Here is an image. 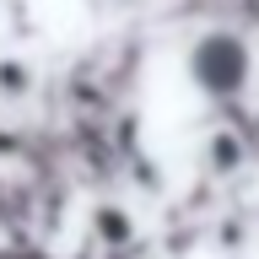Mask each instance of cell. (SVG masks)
<instances>
[{
	"mask_svg": "<svg viewBox=\"0 0 259 259\" xmlns=\"http://www.w3.org/2000/svg\"><path fill=\"white\" fill-rule=\"evenodd\" d=\"M184 70H189V81H194V92H200V97L232 108V103L248 92V81H254V49H248L243 32L210 27V32H200V38L189 44Z\"/></svg>",
	"mask_w": 259,
	"mask_h": 259,
	"instance_id": "1",
	"label": "cell"
},
{
	"mask_svg": "<svg viewBox=\"0 0 259 259\" xmlns=\"http://www.w3.org/2000/svg\"><path fill=\"white\" fill-rule=\"evenodd\" d=\"M87 243H92L103 259H130L135 243H141V216L124 205V200H97L87 210Z\"/></svg>",
	"mask_w": 259,
	"mask_h": 259,
	"instance_id": "2",
	"label": "cell"
},
{
	"mask_svg": "<svg viewBox=\"0 0 259 259\" xmlns=\"http://www.w3.org/2000/svg\"><path fill=\"white\" fill-rule=\"evenodd\" d=\"M200 167H205V178H222V184L243 178L254 167V135L243 124H210L200 141Z\"/></svg>",
	"mask_w": 259,
	"mask_h": 259,
	"instance_id": "3",
	"label": "cell"
},
{
	"mask_svg": "<svg viewBox=\"0 0 259 259\" xmlns=\"http://www.w3.org/2000/svg\"><path fill=\"white\" fill-rule=\"evenodd\" d=\"M38 81H44V76H38V65H32V60H16V54H11V60H0V103H6V108L27 103V97L38 92Z\"/></svg>",
	"mask_w": 259,
	"mask_h": 259,
	"instance_id": "4",
	"label": "cell"
},
{
	"mask_svg": "<svg viewBox=\"0 0 259 259\" xmlns=\"http://www.w3.org/2000/svg\"><path fill=\"white\" fill-rule=\"evenodd\" d=\"M27 157H32V135L22 124H0V162L16 167V162H27Z\"/></svg>",
	"mask_w": 259,
	"mask_h": 259,
	"instance_id": "5",
	"label": "cell"
},
{
	"mask_svg": "<svg viewBox=\"0 0 259 259\" xmlns=\"http://www.w3.org/2000/svg\"><path fill=\"white\" fill-rule=\"evenodd\" d=\"M97 11H113V6H135V0H92Z\"/></svg>",
	"mask_w": 259,
	"mask_h": 259,
	"instance_id": "6",
	"label": "cell"
},
{
	"mask_svg": "<svg viewBox=\"0 0 259 259\" xmlns=\"http://www.w3.org/2000/svg\"><path fill=\"white\" fill-rule=\"evenodd\" d=\"M0 259H6V254H0Z\"/></svg>",
	"mask_w": 259,
	"mask_h": 259,
	"instance_id": "7",
	"label": "cell"
}]
</instances>
